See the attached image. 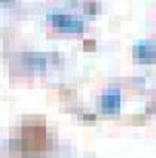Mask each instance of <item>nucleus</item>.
I'll use <instances>...</instances> for the list:
<instances>
[{
	"label": "nucleus",
	"instance_id": "nucleus-1",
	"mask_svg": "<svg viewBox=\"0 0 156 158\" xmlns=\"http://www.w3.org/2000/svg\"><path fill=\"white\" fill-rule=\"evenodd\" d=\"M49 21H51L57 28H61L64 31H70V33H80L83 30V23L79 21V19H74L71 17H67V15H61V14H54V15H49Z\"/></svg>",
	"mask_w": 156,
	"mask_h": 158
},
{
	"label": "nucleus",
	"instance_id": "nucleus-2",
	"mask_svg": "<svg viewBox=\"0 0 156 158\" xmlns=\"http://www.w3.org/2000/svg\"><path fill=\"white\" fill-rule=\"evenodd\" d=\"M132 55L140 63H153L156 60V45L150 44V42L140 44L137 46H134Z\"/></svg>",
	"mask_w": 156,
	"mask_h": 158
},
{
	"label": "nucleus",
	"instance_id": "nucleus-3",
	"mask_svg": "<svg viewBox=\"0 0 156 158\" xmlns=\"http://www.w3.org/2000/svg\"><path fill=\"white\" fill-rule=\"evenodd\" d=\"M101 109L106 114H116L121 109V94L118 89H110L101 97Z\"/></svg>",
	"mask_w": 156,
	"mask_h": 158
},
{
	"label": "nucleus",
	"instance_id": "nucleus-4",
	"mask_svg": "<svg viewBox=\"0 0 156 158\" xmlns=\"http://www.w3.org/2000/svg\"><path fill=\"white\" fill-rule=\"evenodd\" d=\"M27 63H28L30 66H33L36 70H43L45 63L46 61H45L43 57H39V55H34V54L31 55V54H30V55H27Z\"/></svg>",
	"mask_w": 156,
	"mask_h": 158
},
{
	"label": "nucleus",
	"instance_id": "nucleus-5",
	"mask_svg": "<svg viewBox=\"0 0 156 158\" xmlns=\"http://www.w3.org/2000/svg\"><path fill=\"white\" fill-rule=\"evenodd\" d=\"M0 2H5V3H8V2H12V0H0Z\"/></svg>",
	"mask_w": 156,
	"mask_h": 158
}]
</instances>
